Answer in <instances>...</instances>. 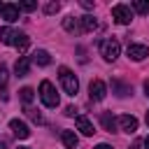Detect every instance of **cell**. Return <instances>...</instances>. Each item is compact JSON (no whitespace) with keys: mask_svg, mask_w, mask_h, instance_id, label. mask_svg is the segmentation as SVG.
<instances>
[{"mask_svg":"<svg viewBox=\"0 0 149 149\" xmlns=\"http://www.w3.org/2000/svg\"><path fill=\"white\" fill-rule=\"evenodd\" d=\"M40 98H42V102L47 105V107H58V102H61V98H58V93H56V86L49 81V79H44L42 84H40Z\"/></svg>","mask_w":149,"mask_h":149,"instance_id":"1","label":"cell"},{"mask_svg":"<svg viewBox=\"0 0 149 149\" xmlns=\"http://www.w3.org/2000/svg\"><path fill=\"white\" fill-rule=\"evenodd\" d=\"M58 79H61V84H63V88H65L68 95H77V91H79V81H77L74 72H72L70 68H61V70H58Z\"/></svg>","mask_w":149,"mask_h":149,"instance_id":"2","label":"cell"},{"mask_svg":"<svg viewBox=\"0 0 149 149\" xmlns=\"http://www.w3.org/2000/svg\"><path fill=\"white\" fill-rule=\"evenodd\" d=\"M119 51H121V44H119L116 40L107 37V40H102V42H100V56H102L105 61H116Z\"/></svg>","mask_w":149,"mask_h":149,"instance_id":"3","label":"cell"},{"mask_svg":"<svg viewBox=\"0 0 149 149\" xmlns=\"http://www.w3.org/2000/svg\"><path fill=\"white\" fill-rule=\"evenodd\" d=\"M112 19H114L116 23L126 26V23L133 21V9H130L128 5H114V7H112Z\"/></svg>","mask_w":149,"mask_h":149,"instance_id":"4","label":"cell"},{"mask_svg":"<svg viewBox=\"0 0 149 149\" xmlns=\"http://www.w3.org/2000/svg\"><path fill=\"white\" fill-rule=\"evenodd\" d=\"M126 54H128L130 61H142V58L149 56V47H147V44H135V42H130L128 49H126Z\"/></svg>","mask_w":149,"mask_h":149,"instance_id":"5","label":"cell"},{"mask_svg":"<svg viewBox=\"0 0 149 149\" xmlns=\"http://www.w3.org/2000/svg\"><path fill=\"white\" fill-rule=\"evenodd\" d=\"M88 93H91V100H95V102L105 100V95H107V86H105V81L93 79V81L88 84Z\"/></svg>","mask_w":149,"mask_h":149,"instance_id":"6","label":"cell"},{"mask_svg":"<svg viewBox=\"0 0 149 149\" xmlns=\"http://www.w3.org/2000/svg\"><path fill=\"white\" fill-rule=\"evenodd\" d=\"M9 130H12L19 140H28V137H30V128H28L23 121H19V119H12V121H9Z\"/></svg>","mask_w":149,"mask_h":149,"instance_id":"7","label":"cell"},{"mask_svg":"<svg viewBox=\"0 0 149 149\" xmlns=\"http://www.w3.org/2000/svg\"><path fill=\"white\" fill-rule=\"evenodd\" d=\"M119 126H121L123 133L133 135V133L137 130V119H135L133 114H121V116H119Z\"/></svg>","mask_w":149,"mask_h":149,"instance_id":"8","label":"cell"},{"mask_svg":"<svg viewBox=\"0 0 149 149\" xmlns=\"http://www.w3.org/2000/svg\"><path fill=\"white\" fill-rule=\"evenodd\" d=\"M0 14H2V19H5L7 23H12V21H16V19H19V5L5 2V5L0 7Z\"/></svg>","mask_w":149,"mask_h":149,"instance_id":"9","label":"cell"},{"mask_svg":"<svg viewBox=\"0 0 149 149\" xmlns=\"http://www.w3.org/2000/svg\"><path fill=\"white\" fill-rule=\"evenodd\" d=\"M63 28H65L68 33H74V35H81V33H84L79 16H65V19H63Z\"/></svg>","mask_w":149,"mask_h":149,"instance_id":"10","label":"cell"},{"mask_svg":"<svg viewBox=\"0 0 149 149\" xmlns=\"http://www.w3.org/2000/svg\"><path fill=\"white\" fill-rule=\"evenodd\" d=\"M74 123H77V128L84 133V135H93L95 130H93V123H91V119L86 116V114H77L74 116Z\"/></svg>","mask_w":149,"mask_h":149,"instance_id":"11","label":"cell"},{"mask_svg":"<svg viewBox=\"0 0 149 149\" xmlns=\"http://www.w3.org/2000/svg\"><path fill=\"white\" fill-rule=\"evenodd\" d=\"M14 72H16V77H28L30 74V58L28 56H19V61L14 65Z\"/></svg>","mask_w":149,"mask_h":149,"instance_id":"12","label":"cell"},{"mask_svg":"<svg viewBox=\"0 0 149 149\" xmlns=\"http://www.w3.org/2000/svg\"><path fill=\"white\" fill-rule=\"evenodd\" d=\"M100 123H102V128H105L107 133H114V130H116V119L112 116V112H102V114H100Z\"/></svg>","mask_w":149,"mask_h":149,"instance_id":"13","label":"cell"},{"mask_svg":"<svg viewBox=\"0 0 149 149\" xmlns=\"http://www.w3.org/2000/svg\"><path fill=\"white\" fill-rule=\"evenodd\" d=\"M16 33H19V30H14V28H9V26L0 28V42H2V44H14Z\"/></svg>","mask_w":149,"mask_h":149,"instance_id":"14","label":"cell"},{"mask_svg":"<svg viewBox=\"0 0 149 149\" xmlns=\"http://www.w3.org/2000/svg\"><path fill=\"white\" fill-rule=\"evenodd\" d=\"M61 140H63V144H65L68 149H74V147L79 144V140H77V135H74L72 130H61Z\"/></svg>","mask_w":149,"mask_h":149,"instance_id":"15","label":"cell"},{"mask_svg":"<svg viewBox=\"0 0 149 149\" xmlns=\"http://www.w3.org/2000/svg\"><path fill=\"white\" fill-rule=\"evenodd\" d=\"M28 44H30V37H28L26 33L19 30V33H16V40H14V47L19 49V54H23V51L28 49Z\"/></svg>","mask_w":149,"mask_h":149,"instance_id":"16","label":"cell"},{"mask_svg":"<svg viewBox=\"0 0 149 149\" xmlns=\"http://www.w3.org/2000/svg\"><path fill=\"white\" fill-rule=\"evenodd\" d=\"M79 19H81V30H84V33H91V30H95V28H98V21H95L91 14L79 16Z\"/></svg>","mask_w":149,"mask_h":149,"instance_id":"17","label":"cell"},{"mask_svg":"<svg viewBox=\"0 0 149 149\" xmlns=\"http://www.w3.org/2000/svg\"><path fill=\"white\" fill-rule=\"evenodd\" d=\"M33 61H35L37 65H49V63H51V56H49V51H44V49H37V51L33 54Z\"/></svg>","mask_w":149,"mask_h":149,"instance_id":"18","label":"cell"},{"mask_svg":"<svg viewBox=\"0 0 149 149\" xmlns=\"http://www.w3.org/2000/svg\"><path fill=\"white\" fill-rule=\"evenodd\" d=\"M19 95H21V102H23L26 107H30V102H33V98H35V91H33L30 86H23V88L19 91Z\"/></svg>","mask_w":149,"mask_h":149,"instance_id":"19","label":"cell"},{"mask_svg":"<svg viewBox=\"0 0 149 149\" xmlns=\"http://www.w3.org/2000/svg\"><path fill=\"white\" fill-rule=\"evenodd\" d=\"M130 9H135L137 14L144 16V14H149V2H147V0H135V2L130 5Z\"/></svg>","mask_w":149,"mask_h":149,"instance_id":"20","label":"cell"},{"mask_svg":"<svg viewBox=\"0 0 149 149\" xmlns=\"http://www.w3.org/2000/svg\"><path fill=\"white\" fill-rule=\"evenodd\" d=\"M112 88H114V91H119L116 95H121V98H123V95H128V93H133V88H130V86H126V84H121V81H116V79L112 81Z\"/></svg>","mask_w":149,"mask_h":149,"instance_id":"21","label":"cell"},{"mask_svg":"<svg viewBox=\"0 0 149 149\" xmlns=\"http://www.w3.org/2000/svg\"><path fill=\"white\" fill-rule=\"evenodd\" d=\"M26 112H28V116H30L33 121H37V123H44V119H42V114H40L37 109H33V107H26Z\"/></svg>","mask_w":149,"mask_h":149,"instance_id":"22","label":"cell"},{"mask_svg":"<svg viewBox=\"0 0 149 149\" xmlns=\"http://www.w3.org/2000/svg\"><path fill=\"white\" fill-rule=\"evenodd\" d=\"M5 86H7V68L0 63V88L5 91Z\"/></svg>","mask_w":149,"mask_h":149,"instance_id":"23","label":"cell"},{"mask_svg":"<svg viewBox=\"0 0 149 149\" xmlns=\"http://www.w3.org/2000/svg\"><path fill=\"white\" fill-rule=\"evenodd\" d=\"M58 9H61L58 2H47V5H44V12H47V14H56Z\"/></svg>","mask_w":149,"mask_h":149,"instance_id":"24","label":"cell"},{"mask_svg":"<svg viewBox=\"0 0 149 149\" xmlns=\"http://www.w3.org/2000/svg\"><path fill=\"white\" fill-rule=\"evenodd\" d=\"M37 7V2H19V9H23V12H33Z\"/></svg>","mask_w":149,"mask_h":149,"instance_id":"25","label":"cell"},{"mask_svg":"<svg viewBox=\"0 0 149 149\" xmlns=\"http://www.w3.org/2000/svg\"><path fill=\"white\" fill-rule=\"evenodd\" d=\"M74 112H77V109H74V107H65V114H68V116H77V114H74Z\"/></svg>","mask_w":149,"mask_h":149,"instance_id":"26","label":"cell"},{"mask_svg":"<svg viewBox=\"0 0 149 149\" xmlns=\"http://www.w3.org/2000/svg\"><path fill=\"white\" fill-rule=\"evenodd\" d=\"M93 149H112V147H109V144H105V142H102V144H98V147H93Z\"/></svg>","mask_w":149,"mask_h":149,"instance_id":"27","label":"cell"},{"mask_svg":"<svg viewBox=\"0 0 149 149\" xmlns=\"http://www.w3.org/2000/svg\"><path fill=\"white\" fill-rule=\"evenodd\" d=\"M140 147H142V144H140V142H133V144H130V147H128V149H140Z\"/></svg>","mask_w":149,"mask_h":149,"instance_id":"28","label":"cell"},{"mask_svg":"<svg viewBox=\"0 0 149 149\" xmlns=\"http://www.w3.org/2000/svg\"><path fill=\"white\" fill-rule=\"evenodd\" d=\"M144 91H147V95H149V79L144 81Z\"/></svg>","mask_w":149,"mask_h":149,"instance_id":"29","label":"cell"},{"mask_svg":"<svg viewBox=\"0 0 149 149\" xmlns=\"http://www.w3.org/2000/svg\"><path fill=\"white\" fill-rule=\"evenodd\" d=\"M144 147H147V149H149V135H147V137H144Z\"/></svg>","mask_w":149,"mask_h":149,"instance_id":"30","label":"cell"},{"mask_svg":"<svg viewBox=\"0 0 149 149\" xmlns=\"http://www.w3.org/2000/svg\"><path fill=\"white\" fill-rule=\"evenodd\" d=\"M144 119H147V126H149V109H147V116H144Z\"/></svg>","mask_w":149,"mask_h":149,"instance_id":"31","label":"cell"},{"mask_svg":"<svg viewBox=\"0 0 149 149\" xmlns=\"http://www.w3.org/2000/svg\"><path fill=\"white\" fill-rule=\"evenodd\" d=\"M0 149H5V142H0Z\"/></svg>","mask_w":149,"mask_h":149,"instance_id":"32","label":"cell"},{"mask_svg":"<svg viewBox=\"0 0 149 149\" xmlns=\"http://www.w3.org/2000/svg\"><path fill=\"white\" fill-rule=\"evenodd\" d=\"M19 149H30V147H19Z\"/></svg>","mask_w":149,"mask_h":149,"instance_id":"33","label":"cell"},{"mask_svg":"<svg viewBox=\"0 0 149 149\" xmlns=\"http://www.w3.org/2000/svg\"><path fill=\"white\" fill-rule=\"evenodd\" d=\"M0 7H2V5H0Z\"/></svg>","mask_w":149,"mask_h":149,"instance_id":"34","label":"cell"}]
</instances>
